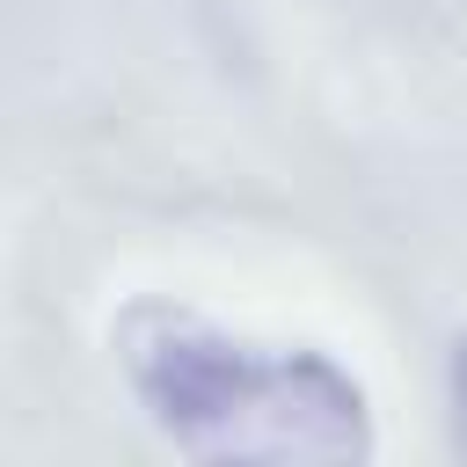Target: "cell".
Instances as JSON below:
<instances>
[{
    "label": "cell",
    "instance_id": "1",
    "mask_svg": "<svg viewBox=\"0 0 467 467\" xmlns=\"http://www.w3.org/2000/svg\"><path fill=\"white\" fill-rule=\"evenodd\" d=\"M109 350L146 431L182 460L350 467L379 452L365 379L321 343L255 336L182 299H131L109 321Z\"/></svg>",
    "mask_w": 467,
    "mask_h": 467
},
{
    "label": "cell",
    "instance_id": "2",
    "mask_svg": "<svg viewBox=\"0 0 467 467\" xmlns=\"http://www.w3.org/2000/svg\"><path fill=\"white\" fill-rule=\"evenodd\" d=\"M445 401H452V438H460V452H467V328H460L452 350H445Z\"/></svg>",
    "mask_w": 467,
    "mask_h": 467
}]
</instances>
